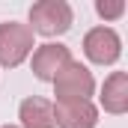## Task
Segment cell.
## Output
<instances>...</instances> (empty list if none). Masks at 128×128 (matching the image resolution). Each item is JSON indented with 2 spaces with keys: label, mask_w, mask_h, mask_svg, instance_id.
<instances>
[{
  "label": "cell",
  "mask_w": 128,
  "mask_h": 128,
  "mask_svg": "<svg viewBox=\"0 0 128 128\" xmlns=\"http://www.w3.org/2000/svg\"><path fill=\"white\" fill-rule=\"evenodd\" d=\"M101 107L113 116H122L128 110V72H110L104 78V86H101Z\"/></svg>",
  "instance_id": "obj_7"
},
{
  "label": "cell",
  "mask_w": 128,
  "mask_h": 128,
  "mask_svg": "<svg viewBox=\"0 0 128 128\" xmlns=\"http://www.w3.org/2000/svg\"><path fill=\"white\" fill-rule=\"evenodd\" d=\"M84 54L96 66H113L122 57V39L113 27H92L84 36Z\"/></svg>",
  "instance_id": "obj_4"
},
{
  "label": "cell",
  "mask_w": 128,
  "mask_h": 128,
  "mask_svg": "<svg viewBox=\"0 0 128 128\" xmlns=\"http://www.w3.org/2000/svg\"><path fill=\"white\" fill-rule=\"evenodd\" d=\"M33 30L21 21L0 24V68H18L33 54Z\"/></svg>",
  "instance_id": "obj_2"
},
{
  "label": "cell",
  "mask_w": 128,
  "mask_h": 128,
  "mask_svg": "<svg viewBox=\"0 0 128 128\" xmlns=\"http://www.w3.org/2000/svg\"><path fill=\"white\" fill-rule=\"evenodd\" d=\"M54 125L57 128H96L98 107L86 98L74 101H54Z\"/></svg>",
  "instance_id": "obj_6"
},
{
  "label": "cell",
  "mask_w": 128,
  "mask_h": 128,
  "mask_svg": "<svg viewBox=\"0 0 128 128\" xmlns=\"http://www.w3.org/2000/svg\"><path fill=\"white\" fill-rule=\"evenodd\" d=\"M72 63V51L60 45V42H45V45H39L36 51H33V74L39 78V80H45V84H54V78L63 72L66 66Z\"/></svg>",
  "instance_id": "obj_5"
},
{
  "label": "cell",
  "mask_w": 128,
  "mask_h": 128,
  "mask_svg": "<svg viewBox=\"0 0 128 128\" xmlns=\"http://www.w3.org/2000/svg\"><path fill=\"white\" fill-rule=\"evenodd\" d=\"M0 128H18V125H0Z\"/></svg>",
  "instance_id": "obj_10"
},
{
  "label": "cell",
  "mask_w": 128,
  "mask_h": 128,
  "mask_svg": "<svg viewBox=\"0 0 128 128\" xmlns=\"http://www.w3.org/2000/svg\"><path fill=\"white\" fill-rule=\"evenodd\" d=\"M92 92H96V78L78 60H72L54 78V96H57V101H74V98H86L90 101Z\"/></svg>",
  "instance_id": "obj_3"
},
{
  "label": "cell",
  "mask_w": 128,
  "mask_h": 128,
  "mask_svg": "<svg viewBox=\"0 0 128 128\" xmlns=\"http://www.w3.org/2000/svg\"><path fill=\"white\" fill-rule=\"evenodd\" d=\"M72 21H74V12L66 0H39L30 6V27L33 36H63V33L72 30Z\"/></svg>",
  "instance_id": "obj_1"
},
{
  "label": "cell",
  "mask_w": 128,
  "mask_h": 128,
  "mask_svg": "<svg viewBox=\"0 0 128 128\" xmlns=\"http://www.w3.org/2000/svg\"><path fill=\"white\" fill-rule=\"evenodd\" d=\"M96 12L104 21H116L125 15V0H96Z\"/></svg>",
  "instance_id": "obj_9"
},
{
  "label": "cell",
  "mask_w": 128,
  "mask_h": 128,
  "mask_svg": "<svg viewBox=\"0 0 128 128\" xmlns=\"http://www.w3.org/2000/svg\"><path fill=\"white\" fill-rule=\"evenodd\" d=\"M18 119H21L18 128H57L54 125V101L42 96L24 98L18 107Z\"/></svg>",
  "instance_id": "obj_8"
}]
</instances>
